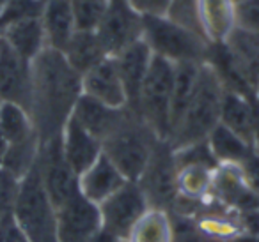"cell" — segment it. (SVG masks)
<instances>
[{"mask_svg": "<svg viewBox=\"0 0 259 242\" xmlns=\"http://www.w3.org/2000/svg\"><path fill=\"white\" fill-rule=\"evenodd\" d=\"M30 118L39 142L59 136L82 96V76L69 66L64 53L45 48L32 62Z\"/></svg>", "mask_w": 259, "mask_h": 242, "instance_id": "1", "label": "cell"}, {"mask_svg": "<svg viewBox=\"0 0 259 242\" xmlns=\"http://www.w3.org/2000/svg\"><path fill=\"white\" fill-rule=\"evenodd\" d=\"M224 92L226 87L220 76L208 62H202L187 110L170 135L169 143L174 150L208 138L220 122Z\"/></svg>", "mask_w": 259, "mask_h": 242, "instance_id": "2", "label": "cell"}, {"mask_svg": "<svg viewBox=\"0 0 259 242\" xmlns=\"http://www.w3.org/2000/svg\"><path fill=\"white\" fill-rule=\"evenodd\" d=\"M158 142L160 140L146 122L128 108L121 124L103 140L101 145L103 154L124 175L126 180L137 182Z\"/></svg>", "mask_w": 259, "mask_h": 242, "instance_id": "3", "label": "cell"}, {"mask_svg": "<svg viewBox=\"0 0 259 242\" xmlns=\"http://www.w3.org/2000/svg\"><path fill=\"white\" fill-rule=\"evenodd\" d=\"M13 217L32 242H57V209L43 184L37 161L20 178Z\"/></svg>", "mask_w": 259, "mask_h": 242, "instance_id": "4", "label": "cell"}, {"mask_svg": "<svg viewBox=\"0 0 259 242\" xmlns=\"http://www.w3.org/2000/svg\"><path fill=\"white\" fill-rule=\"evenodd\" d=\"M176 64L153 53L148 75L142 83L135 113L146 122L158 140L170 138V103H172Z\"/></svg>", "mask_w": 259, "mask_h": 242, "instance_id": "5", "label": "cell"}, {"mask_svg": "<svg viewBox=\"0 0 259 242\" xmlns=\"http://www.w3.org/2000/svg\"><path fill=\"white\" fill-rule=\"evenodd\" d=\"M142 39L148 43L155 55H160L174 64L206 62L209 43L197 32L172 22L167 16H142Z\"/></svg>", "mask_w": 259, "mask_h": 242, "instance_id": "6", "label": "cell"}, {"mask_svg": "<svg viewBox=\"0 0 259 242\" xmlns=\"http://www.w3.org/2000/svg\"><path fill=\"white\" fill-rule=\"evenodd\" d=\"M137 184L148 200L149 209L165 212L174 209L178 200V166L169 142L160 140L156 143Z\"/></svg>", "mask_w": 259, "mask_h": 242, "instance_id": "7", "label": "cell"}, {"mask_svg": "<svg viewBox=\"0 0 259 242\" xmlns=\"http://www.w3.org/2000/svg\"><path fill=\"white\" fill-rule=\"evenodd\" d=\"M96 36L107 57H117L122 50L142 39L144 22L126 0H108L105 15L96 27Z\"/></svg>", "mask_w": 259, "mask_h": 242, "instance_id": "8", "label": "cell"}, {"mask_svg": "<svg viewBox=\"0 0 259 242\" xmlns=\"http://www.w3.org/2000/svg\"><path fill=\"white\" fill-rule=\"evenodd\" d=\"M148 210V200L134 180H126L114 195L100 203L103 228L122 240L128 238L134 226Z\"/></svg>", "mask_w": 259, "mask_h": 242, "instance_id": "9", "label": "cell"}, {"mask_svg": "<svg viewBox=\"0 0 259 242\" xmlns=\"http://www.w3.org/2000/svg\"><path fill=\"white\" fill-rule=\"evenodd\" d=\"M41 178L55 209L78 191V175L73 171L62 152L61 135L41 143L37 156Z\"/></svg>", "mask_w": 259, "mask_h": 242, "instance_id": "10", "label": "cell"}, {"mask_svg": "<svg viewBox=\"0 0 259 242\" xmlns=\"http://www.w3.org/2000/svg\"><path fill=\"white\" fill-rule=\"evenodd\" d=\"M103 228L100 205L80 193V189L57 207V242H91Z\"/></svg>", "mask_w": 259, "mask_h": 242, "instance_id": "11", "label": "cell"}, {"mask_svg": "<svg viewBox=\"0 0 259 242\" xmlns=\"http://www.w3.org/2000/svg\"><path fill=\"white\" fill-rule=\"evenodd\" d=\"M30 97H32L30 62L20 57L0 37V101L18 104L29 111Z\"/></svg>", "mask_w": 259, "mask_h": 242, "instance_id": "12", "label": "cell"}, {"mask_svg": "<svg viewBox=\"0 0 259 242\" xmlns=\"http://www.w3.org/2000/svg\"><path fill=\"white\" fill-rule=\"evenodd\" d=\"M231 58L234 71L240 75L245 85L257 96L259 89V34L233 27L222 41Z\"/></svg>", "mask_w": 259, "mask_h": 242, "instance_id": "13", "label": "cell"}, {"mask_svg": "<svg viewBox=\"0 0 259 242\" xmlns=\"http://www.w3.org/2000/svg\"><path fill=\"white\" fill-rule=\"evenodd\" d=\"M82 94L112 108L126 106V92L114 57H105L82 75Z\"/></svg>", "mask_w": 259, "mask_h": 242, "instance_id": "14", "label": "cell"}, {"mask_svg": "<svg viewBox=\"0 0 259 242\" xmlns=\"http://www.w3.org/2000/svg\"><path fill=\"white\" fill-rule=\"evenodd\" d=\"M115 58L117 71L121 76L122 87L126 92V108L132 111L137 110L139 94H141L142 83L148 75L149 64H151L153 51L144 39L135 41L126 50H122Z\"/></svg>", "mask_w": 259, "mask_h": 242, "instance_id": "15", "label": "cell"}, {"mask_svg": "<svg viewBox=\"0 0 259 242\" xmlns=\"http://www.w3.org/2000/svg\"><path fill=\"white\" fill-rule=\"evenodd\" d=\"M62 152L76 175H82L101 156L103 145L89 131L82 128L73 117L68 118L61 133Z\"/></svg>", "mask_w": 259, "mask_h": 242, "instance_id": "16", "label": "cell"}, {"mask_svg": "<svg viewBox=\"0 0 259 242\" xmlns=\"http://www.w3.org/2000/svg\"><path fill=\"white\" fill-rule=\"evenodd\" d=\"M126 110H128L126 106L112 108L93 99V97L85 96V94H82L78 97V101H76L75 108H73L71 117L85 131H89L94 138H98L103 143V140L121 124V120L126 115Z\"/></svg>", "mask_w": 259, "mask_h": 242, "instance_id": "17", "label": "cell"}, {"mask_svg": "<svg viewBox=\"0 0 259 242\" xmlns=\"http://www.w3.org/2000/svg\"><path fill=\"white\" fill-rule=\"evenodd\" d=\"M124 182V175L101 152V156L91 164V168H87L78 177V189L87 200L100 205L103 200L114 195Z\"/></svg>", "mask_w": 259, "mask_h": 242, "instance_id": "18", "label": "cell"}, {"mask_svg": "<svg viewBox=\"0 0 259 242\" xmlns=\"http://www.w3.org/2000/svg\"><path fill=\"white\" fill-rule=\"evenodd\" d=\"M47 46L64 51L76 32L71 0H47L41 13Z\"/></svg>", "mask_w": 259, "mask_h": 242, "instance_id": "19", "label": "cell"}, {"mask_svg": "<svg viewBox=\"0 0 259 242\" xmlns=\"http://www.w3.org/2000/svg\"><path fill=\"white\" fill-rule=\"evenodd\" d=\"M254 104L255 97H247L234 90L224 92L220 108V124L226 126L240 138L255 147L254 143Z\"/></svg>", "mask_w": 259, "mask_h": 242, "instance_id": "20", "label": "cell"}, {"mask_svg": "<svg viewBox=\"0 0 259 242\" xmlns=\"http://www.w3.org/2000/svg\"><path fill=\"white\" fill-rule=\"evenodd\" d=\"M2 39L25 60L32 62L41 51L47 48V36H45L41 16L25 18L11 23L2 30Z\"/></svg>", "mask_w": 259, "mask_h": 242, "instance_id": "21", "label": "cell"}, {"mask_svg": "<svg viewBox=\"0 0 259 242\" xmlns=\"http://www.w3.org/2000/svg\"><path fill=\"white\" fill-rule=\"evenodd\" d=\"M62 53L80 76L107 57L94 30H76Z\"/></svg>", "mask_w": 259, "mask_h": 242, "instance_id": "22", "label": "cell"}, {"mask_svg": "<svg viewBox=\"0 0 259 242\" xmlns=\"http://www.w3.org/2000/svg\"><path fill=\"white\" fill-rule=\"evenodd\" d=\"M199 16L206 39L224 41L234 27L233 0H199Z\"/></svg>", "mask_w": 259, "mask_h": 242, "instance_id": "23", "label": "cell"}, {"mask_svg": "<svg viewBox=\"0 0 259 242\" xmlns=\"http://www.w3.org/2000/svg\"><path fill=\"white\" fill-rule=\"evenodd\" d=\"M206 140H208L209 149H211L215 159L219 161V164H238L240 166L255 149L220 122Z\"/></svg>", "mask_w": 259, "mask_h": 242, "instance_id": "24", "label": "cell"}, {"mask_svg": "<svg viewBox=\"0 0 259 242\" xmlns=\"http://www.w3.org/2000/svg\"><path fill=\"white\" fill-rule=\"evenodd\" d=\"M199 68H201V64H195V62H180V64H176L172 103H170V135L176 129V126L180 124L181 117H183L185 110H187V104L195 89Z\"/></svg>", "mask_w": 259, "mask_h": 242, "instance_id": "25", "label": "cell"}, {"mask_svg": "<svg viewBox=\"0 0 259 242\" xmlns=\"http://www.w3.org/2000/svg\"><path fill=\"white\" fill-rule=\"evenodd\" d=\"M172 224L165 210L149 209L134 226L126 242H170Z\"/></svg>", "mask_w": 259, "mask_h": 242, "instance_id": "26", "label": "cell"}, {"mask_svg": "<svg viewBox=\"0 0 259 242\" xmlns=\"http://www.w3.org/2000/svg\"><path fill=\"white\" fill-rule=\"evenodd\" d=\"M0 133L8 143H18L37 135L29 111L13 103L0 104Z\"/></svg>", "mask_w": 259, "mask_h": 242, "instance_id": "27", "label": "cell"}, {"mask_svg": "<svg viewBox=\"0 0 259 242\" xmlns=\"http://www.w3.org/2000/svg\"><path fill=\"white\" fill-rule=\"evenodd\" d=\"M39 136H30L18 143H9L8 152L4 156V161L0 166H4L8 171H11L16 178H22L30 168L36 164L39 156Z\"/></svg>", "mask_w": 259, "mask_h": 242, "instance_id": "28", "label": "cell"}, {"mask_svg": "<svg viewBox=\"0 0 259 242\" xmlns=\"http://www.w3.org/2000/svg\"><path fill=\"white\" fill-rule=\"evenodd\" d=\"M107 6L108 0H71L76 30H96Z\"/></svg>", "mask_w": 259, "mask_h": 242, "instance_id": "29", "label": "cell"}, {"mask_svg": "<svg viewBox=\"0 0 259 242\" xmlns=\"http://www.w3.org/2000/svg\"><path fill=\"white\" fill-rule=\"evenodd\" d=\"M45 2L41 0H8L4 11L0 13V30H4L11 23L25 18H36L43 13Z\"/></svg>", "mask_w": 259, "mask_h": 242, "instance_id": "30", "label": "cell"}, {"mask_svg": "<svg viewBox=\"0 0 259 242\" xmlns=\"http://www.w3.org/2000/svg\"><path fill=\"white\" fill-rule=\"evenodd\" d=\"M20 178H16L11 171L0 166V221L8 216H13V207L18 195Z\"/></svg>", "mask_w": 259, "mask_h": 242, "instance_id": "31", "label": "cell"}, {"mask_svg": "<svg viewBox=\"0 0 259 242\" xmlns=\"http://www.w3.org/2000/svg\"><path fill=\"white\" fill-rule=\"evenodd\" d=\"M234 27L259 34V0H241L234 4Z\"/></svg>", "mask_w": 259, "mask_h": 242, "instance_id": "32", "label": "cell"}, {"mask_svg": "<svg viewBox=\"0 0 259 242\" xmlns=\"http://www.w3.org/2000/svg\"><path fill=\"white\" fill-rule=\"evenodd\" d=\"M241 173H243L245 180H247L248 188L252 189L255 196L259 198V150L254 149L250 156L240 164Z\"/></svg>", "mask_w": 259, "mask_h": 242, "instance_id": "33", "label": "cell"}, {"mask_svg": "<svg viewBox=\"0 0 259 242\" xmlns=\"http://www.w3.org/2000/svg\"><path fill=\"white\" fill-rule=\"evenodd\" d=\"M142 16H167L170 0H126Z\"/></svg>", "mask_w": 259, "mask_h": 242, "instance_id": "34", "label": "cell"}, {"mask_svg": "<svg viewBox=\"0 0 259 242\" xmlns=\"http://www.w3.org/2000/svg\"><path fill=\"white\" fill-rule=\"evenodd\" d=\"M0 242H32L27 233L18 226L13 216L0 221Z\"/></svg>", "mask_w": 259, "mask_h": 242, "instance_id": "35", "label": "cell"}, {"mask_svg": "<svg viewBox=\"0 0 259 242\" xmlns=\"http://www.w3.org/2000/svg\"><path fill=\"white\" fill-rule=\"evenodd\" d=\"M222 242H259V233H250V231H240L231 237L224 238Z\"/></svg>", "mask_w": 259, "mask_h": 242, "instance_id": "36", "label": "cell"}, {"mask_svg": "<svg viewBox=\"0 0 259 242\" xmlns=\"http://www.w3.org/2000/svg\"><path fill=\"white\" fill-rule=\"evenodd\" d=\"M91 242H124V240H122V238H119L117 235L110 233L108 230H105V228H101V230L94 235V238Z\"/></svg>", "mask_w": 259, "mask_h": 242, "instance_id": "37", "label": "cell"}, {"mask_svg": "<svg viewBox=\"0 0 259 242\" xmlns=\"http://www.w3.org/2000/svg\"><path fill=\"white\" fill-rule=\"evenodd\" d=\"M8 147H9L8 140H6L4 135L0 133V164H2V161H4V156H6V152H8Z\"/></svg>", "mask_w": 259, "mask_h": 242, "instance_id": "38", "label": "cell"}, {"mask_svg": "<svg viewBox=\"0 0 259 242\" xmlns=\"http://www.w3.org/2000/svg\"><path fill=\"white\" fill-rule=\"evenodd\" d=\"M6 4H8V0H0V13L4 11V8H6Z\"/></svg>", "mask_w": 259, "mask_h": 242, "instance_id": "39", "label": "cell"}, {"mask_svg": "<svg viewBox=\"0 0 259 242\" xmlns=\"http://www.w3.org/2000/svg\"><path fill=\"white\" fill-rule=\"evenodd\" d=\"M238 2H241V0H233V4H238Z\"/></svg>", "mask_w": 259, "mask_h": 242, "instance_id": "40", "label": "cell"}, {"mask_svg": "<svg viewBox=\"0 0 259 242\" xmlns=\"http://www.w3.org/2000/svg\"><path fill=\"white\" fill-rule=\"evenodd\" d=\"M0 104H2V101H0Z\"/></svg>", "mask_w": 259, "mask_h": 242, "instance_id": "41", "label": "cell"}, {"mask_svg": "<svg viewBox=\"0 0 259 242\" xmlns=\"http://www.w3.org/2000/svg\"><path fill=\"white\" fill-rule=\"evenodd\" d=\"M124 242H126V240H124Z\"/></svg>", "mask_w": 259, "mask_h": 242, "instance_id": "42", "label": "cell"}]
</instances>
